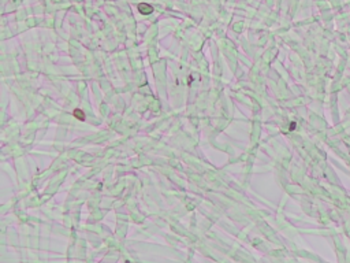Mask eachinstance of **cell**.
I'll return each instance as SVG.
<instances>
[{"instance_id":"cell-1","label":"cell","mask_w":350,"mask_h":263,"mask_svg":"<svg viewBox=\"0 0 350 263\" xmlns=\"http://www.w3.org/2000/svg\"><path fill=\"white\" fill-rule=\"evenodd\" d=\"M138 11L141 12V14H144V15H149L152 11H153V7H152L151 4H148V3H140V4H138Z\"/></svg>"},{"instance_id":"cell-2","label":"cell","mask_w":350,"mask_h":263,"mask_svg":"<svg viewBox=\"0 0 350 263\" xmlns=\"http://www.w3.org/2000/svg\"><path fill=\"white\" fill-rule=\"evenodd\" d=\"M74 117L78 119V121H85V114H84L82 110H79V108L74 110Z\"/></svg>"}]
</instances>
